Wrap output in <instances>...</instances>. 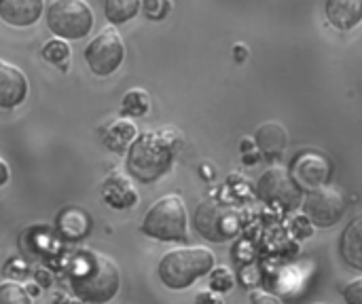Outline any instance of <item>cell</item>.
<instances>
[{
    "mask_svg": "<svg viewBox=\"0 0 362 304\" xmlns=\"http://www.w3.org/2000/svg\"><path fill=\"white\" fill-rule=\"evenodd\" d=\"M70 288L85 304L110 303L119 292V267L104 254L81 250L70 262Z\"/></svg>",
    "mask_w": 362,
    "mask_h": 304,
    "instance_id": "6da1fadb",
    "label": "cell"
},
{
    "mask_svg": "<svg viewBox=\"0 0 362 304\" xmlns=\"http://www.w3.org/2000/svg\"><path fill=\"white\" fill-rule=\"evenodd\" d=\"M180 144V133L174 129L144 131L127 148L125 167L138 182L151 184L163 178L174 163L176 148Z\"/></svg>",
    "mask_w": 362,
    "mask_h": 304,
    "instance_id": "7a4b0ae2",
    "label": "cell"
},
{
    "mask_svg": "<svg viewBox=\"0 0 362 304\" xmlns=\"http://www.w3.org/2000/svg\"><path fill=\"white\" fill-rule=\"evenodd\" d=\"M214 269V254L206 248H182L168 252L157 267L161 284L170 290H187L197 279L210 275Z\"/></svg>",
    "mask_w": 362,
    "mask_h": 304,
    "instance_id": "3957f363",
    "label": "cell"
},
{
    "mask_svg": "<svg viewBox=\"0 0 362 304\" xmlns=\"http://www.w3.org/2000/svg\"><path fill=\"white\" fill-rule=\"evenodd\" d=\"M187 220V205L182 199L178 195H168L146 212L140 231L161 243H185L189 239Z\"/></svg>",
    "mask_w": 362,
    "mask_h": 304,
    "instance_id": "277c9868",
    "label": "cell"
},
{
    "mask_svg": "<svg viewBox=\"0 0 362 304\" xmlns=\"http://www.w3.org/2000/svg\"><path fill=\"white\" fill-rule=\"evenodd\" d=\"M47 28L62 40H78L93 28V11L85 0H53L47 8Z\"/></svg>",
    "mask_w": 362,
    "mask_h": 304,
    "instance_id": "5b68a950",
    "label": "cell"
},
{
    "mask_svg": "<svg viewBox=\"0 0 362 304\" xmlns=\"http://www.w3.org/2000/svg\"><path fill=\"white\" fill-rule=\"evenodd\" d=\"M242 226L240 212L227 203L221 201H202L195 212V229L197 233L212 241V243H225L238 237Z\"/></svg>",
    "mask_w": 362,
    "mask_h": 304,
    "instance_id": "8992f818",
    "label": "cell"
},
{
    "mask_svg": "<svg viewBox=\"0 0 362 304\" xmlns=\"http://www.w3.org/2000/svg\"><path fill=\"white\" fill-rule=\"evenodd\" d=\"M257 195L269 205H278L284 212H295L303 205V190L291 171L282 167L267 169L257 182Z\"/></svg>",
    "mask_w": 362,
    "mask_h": 304,
    "instance_id": "52a82bcc",
    "label": "cell"
},
{
    "mask_svg": "<svg viewBox=\"0 0 362 304\" xmlns=\"http://www.w3.org/2000/svg\"><path fill=\"white\" fill-rule=\"evenodd\" d=\"M301 207L303 216L312 222L314 229H331L344 220L348 203L341 190L333 186H322L318 190L308 193Z\"/></svg>",
    "mask_w": 362,
    "mask_h": 304,
    "instance_id": "ba28073f",
    "label": "cell"
},
{
    "mask_svg": "<svg viewBox=\"0 0 362 304\" xmlns=\"http://www.w3.org/2000/svg\"><path fill=\"white\" fill-rule=\"evenodd\" d=\"M125 59V44L119 32L102 30L85 49V61L95 76L112 74Z\"/></svg>",
    "mask_w": 362,
    "mask_h": 304,
    "instance_id": "9c48e42d",
    "label": "cell"
},
{
    "mask_svg": "<svg viewBox=\"0 0 362 304\" xmlns=\"http://www.w3.org/2000/svg\"><path fill=\"white\" fill-rule=\"evenodd\" d=\"M25 95H28L25 74L17 66L0 59V108L4 110L17 108L19 104H23Z\"/></svg>",
    "mask_w": 362,
    "mask_h": 304,
    "instance_id": "30bf717a",
    "label": "cell"
},
{
    "mask_svg": "<svg viewBox=\"0 0 362 304\" xmlns=\"http://www.w3.org/2000/svg\"><path fill=\"white\" fill-rule=\"evenodd\" d=\"M293 178L297 180V184L301 186V190H318L322 186H327L329 180V163L322 157L316 154H303L295 161V171Z\"/></svg>",
    "mask_w": 362,
    "mask_h": 304,
    "instance_id": "8fae6325",
    "label": "cell"
},
{
    "mask_svg": "<svg viewBox=\"0 0 362 304\" xmlns=\"http://www.w3.org/2000/svg\"><path fill=\"white\" fill-rule=\"evenodd\" d=\"M45 8V0H0V19L15 28L34 25Z\"/></svg>",
    "mask_w": 362,
    "mask_h": 304,
    "instance_id": "7c38bea8",
    "label": "cell"
},
{
    "mask_svg": "<svg viewBox=\"0 0 362 304\" xmlns=\"http://www.w3.org/2000/svg\"><path fill=\"white\" fill-rule=\"evenodd\" d=\"M325 13L333 28L350 32L362 23V0H327Z\"/></svg>",
    "mask_w": 362,
    "mask_h": 304,
    "instance_id": "4fadbf2b",
    "label": "cell"
},
{
    "mask_svg": "<svg viewBox=\"0 0 362 304\" xmlns=\"http://www.w3.org/2000/svg\"><path fill=\"white\" fill-rule=\"evenodd\" d=\"M102 199L112 209H129L132 205L138 203V193L127 178L112 174L102 184Z\"/></svg>",
    "mask_w": 362,
    "mask_h": 304,
    "instance_id": "5bb4252c",
    "label": "cell"
},
{
    "mask_svg": "<svg viewBox=\"0 0 362 304\" xmlns=\"http://www.w3.org/2000/svg\"><path fill=\"white\" fill-rule=\"evenodd\" d=\"M255 144L265 159H278L288 144L286 129L278 123H263L255 133Z\"/></svg>",
    "mask_w": 362,
    "mask_h": 304,
    "instance_id": "9a60e30c",
    "label": "cell"
},
{
    "mask_svg": "<svg viewBox=\"0 0 362 304\" xmlns=\"http://www.w3.org/2000/svg\"><path fill=\"white\" fill-rule=\"evenodd\" d=\"M136 135H138L136 125L125 118L110 121L108 125L102 127V142L112 152H123L125 148H129V144L136 140Z\"/></svg>",
    "mask_w": 362,
    "mask_h": 304,
    "instance_id": "2e32d148",
    "label": "cell"
},
{
    "mask_svg": "<svg viewBox=\"0 0 362 304\" xmlns=\"http://www.w3.org/2000/svg\"><path fill=\"white\" fill-rule=\"evenodd\" d=\"M339 252L341 258L348 262V267L362 271V216L346 226L339 241Z\"/></svg>",
    "mask_w": 362,
    "mask_h": 304,
    "instance_id": "e0dca14e",
    "label": "cell"
},
{
    "mask_svg": "<svg viewBox=\"0 0 362 304\" xmlns=\"http://www.w3.org/2000/svg\"><path fill=\"white\" fill-rule=\"evenodd\" d=\"M140 4L142 0H104V15L110 23L121 25L138 15Z\"/></svg>",
    "mask_w": 362,
    "mask_h": 304,
    "instance_id": "ac0fdd59",
    "label": "cell"
},
{
    "mask_svg": "<svg viewBox=\"0 0 362 304\" xmlns=\"http://www.w3.org/2000/svg\"><path fill=\"white\" fill-rule=\"evenodd\" d=\"M148 106H151V99H148V93L142 91V89H129L125 95H123V104H121V112L125 116H144L148 112Z\"/></svg>",
    "mask_w": 362,
    "mask_h": 304,
    "instance_id": "d6986e66",
    "label": "cell"
},
{
    "mask_svg": "<svg viewBox=\"0 0 362 304\" xmlns=\"http://www.w3.org/2000/svg\"><path fill=\"white\" fill-rule=\"evenodd\" d=\"M42 57H45L49 63H55V66H59L62 70H66V61L70 59V47H68L66 40L53 38V40H49V42L42 47Z\"/></svg>",
    "mask_w": 362,
    "mask_h": 304,
    "instance_id": "ffe728a7",
    "label": "cell"
},
{
    "mask_svg": "<svg viewBox=\"0 0 362 304\" xmlns=\"http://www.w3.org/2000/svg\"><path fill=\"white\" fill-rule=\"evenodd\" d=\"M0 304H32L23 286L15 281L0 284Z\"/></svg>",
    "mask_w": 362,
    "mask_h": 304,
    "instance_id": "44dd1931",
    "label": "cell"
},
{
    "mask_svg": "<svg viewBox=\"0 0 362 304\" xmlns=\"http://www.w3.org/2000/svg\"><path fill=\"white\" fill-rule=\"evenodd\" d=\"M235 286V279L231 275L229 269L225 267H218V269H212L210 271V290L212 292H218V294H227L231 292Z\"/></svg>",
    "mask_w": 362,
    "mask_h": 304,
    "instance_id": "7402d4cb",
    "label": "cell"
},
{
    "mask_svg": "<svg viewBox=\"0 0 362 304\" xmlns=\"http://www.w3.org/2000/svg\"><path fill=\"white\" fill-rule=\"evenodd\" d=\"M142 11L146 13L148 19H163L170 8H172V2L170 0H142Z\"/></svg>",
    "mask_w": 362,
    "mask_h": 304,
    "instance_id": "603a6c76",
    "label": "cell"
},
{
    "mask_svg": "<svg viewBox=\"0 0 362 304\" xmlns=\"http://www.w3.org/2000/svg\"><path fill=\"white\" fill-rule=\"evenodd\" d=\"M291 229H293V235L297 239H310L314 235V226L305 216H295L291 220Z\"/></svg>",
    "mask_w": 362,
    "mask_h": 304,
    "instance_id": "cb8c5ba5",
    "label": "cell"
},
{
    "mask_svg": "<svg viewBox=\"0 0 362 304\" xmlns=\"http://www.w3.org/2000/svg\"><path fill=\"white\" fill-rule=\"evenodd\" d=\"M344 298L348 304H362V277L352 279L346 288H344Z\"/></svg>",
    "mask_w": 362,
    "mask_h": 304,
    "instance_id": "d4e9b609",
    "label": "cell"
},
{
    "mask_svg": "<svg viewBox=\"0 0 362 304\" xmlns=\"http://www.w3.org/2000/svg\"><path fill=\"white\" fill-rule=\"evenodd\" d=\"M250 303L252 304H282L278 298H274V296H269V294H261V292H255L252 296H250Z\"/></svg>",
    "mask_w": 362,
    "mask_h": 304,
    "instance_id": "484cf974",
    "label": "cell"
},
{
    "mask_svg": "<svg viewBox=\"0 0 362 304\" xmlns=\"http://www.w3.org/2000/svg\"><path fill=\"white\" fill-rule=\"evenodd\" d=\"M11 178V171H8V165L0 159V186H4Z\"/></svg>",
    "mask_w": 362,
    "mask_h": 304,
    "instance_id": "4316f807",
    "label": "cell"
},
{
    "mask_svg": "<svg viewBox=\"0 0 362 304\" xmlns=\"http://www.w3.org/2000/svg\"><path fill=\"white\" fill-rule=\"evenodd\" d=\"M244 51H246L244 47H235V57H238V59H242V57H244Z\"/></svg>",
    "mask_w": 362,
    "mask_h": 304,
    "instance_id": "83f0119b",
    "label": "cell"
}]
</instances>
